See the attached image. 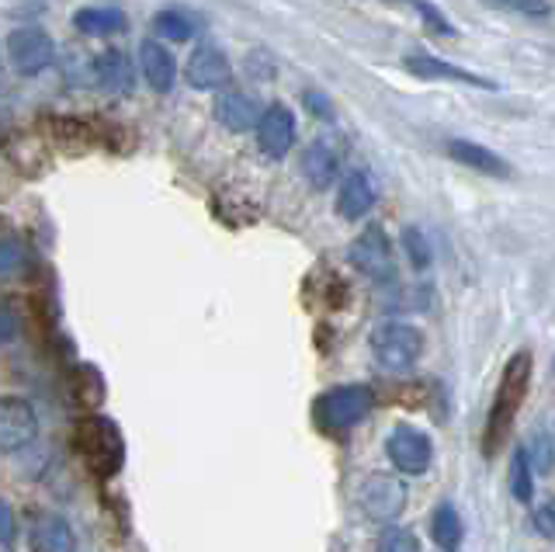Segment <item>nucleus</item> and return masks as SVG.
Masks as SVG:
<instances>
[{
	"label": "nucleus",
	"instance_id": "obj_1",
	"mask_svg": "<svg viewBox=\"0 0 555 552\" xmlns=\"http://www.w3.org/2000/svg\"><path fill=\"white\" fill-rule=\"evenodd\" d=\"M531 378H534V358H531V351L511 355V361L503 365L496 396H493L490 421H486V431H482V452L486 455H496L500 448H503V441H507L511 427L517 421V413H520V407H525V400H528Z\"/></svg>",
	"mask_w": 555,
	"mask_h": 552
},
{
	"label": "nucleus",
	"instance_id": "obj_2",
	"mask_svg": "<svg viewBox=\"0 0 555 552\" xmlns=\"http://www.w3.org/2000/svg\"><path fill=\"white\" fill-rule=\"evenodd\" d=\"M74 445L83 465L98 479H112L121 473V465H126V435H121V427L112 418H104V413H87L74 431Z\"/></svg>",
	"mask_w": 555,
	"mask_h": 552
},
{
	"label": "nucleus",
	"instance_id": "obj_3",
	"mask_svg": "<svg viewBox=\"0 0 555 552\" xmlns=\"http://www.w3.org/2000/svg\"><path fill=\"white\" fill-rule=\"evenodd\" d=\"M375 407V393L372 386H334L326 389L323 396H317V403H312V418L323 431H347L361 424L369 418V410Z\"/></svg>",
	"mask_w": 555,
	"mask_h": 552
},
{
	"label": "nucleus",
	"instance_id": "obj_4",
	"mask_svg": "<svg viewBox=\"0 0 555 552\" xmlns=\"http://www.w3.org/2000/svg\"><path fill=\"white\" fill-rule=\"evenodd\" d=\"M369 344H372V355H375L378 365L392 369V372L413 369L424 355V334L416 331L413 323H403V320L378 323Z\"/></svg>",
	"mask_w": 555,
	"mask_h": 552
},
{
	"label": "nucleus",
	"instance_id": "obj_5",
	"mask_svg": "<svg viewBox=\"0 0 555 552\" xmlns=\"http://www.w3.org/2000/svg\"><path fill=\"white\" fill-rule=\"evenodd\" d=\"M358 508L369 522L392 525L406 511V483L392 473H372L358 487Z\"/></svg>",
	"mask_w": 555,
	"mask_h": 552
},
{
	"label": "nucleus",
	"instance_id": "obj_6",
	"mask_svg": "<svg viewBox=\"0 0 555 552\" xmlns=\"http://www.w3.org/2000/svg\"><path fill=\"white\" fill-rule=\"evenodd\" d=\"M347 257L351 265L372 282H392L396 279V265H392V244L382 227H364L351 247H347Z\"/></svg>",
	"mask_w": 555,
	"mask_h": 552
},
{
	"label": "nucleus",
	"instance_id": "obj_7",
	"mask_svg": "<svg viewBox=\"0 0 555 552\" xmlns=\"http://www.w3.org/2000/svg\"><path fill=\"white\" fill-rule=\"evenodd\" d=\"M386 455H389V462L396 465L399 473L421 476V473L430 470V462H434V441H430L427 431L399 424L386 438Z\"/></svg>",
	"mask_w": 555,
	"mask_h": 552
},
{
	"label": "nucleus",
	"instance_id": "obj_8",
	"mask_svg": "<svg viewBox=\"0 0 555 552\" xmlns=\"http://www.w3.org/2000/svg\"><path fill=\"white\" fill-rule=\"evenodd\" d=\"M8 60L22 77H35L56 63V42L42 28H17L8 36Z\"/></svg>",
	"mask_w": 555,
	"mask_h": 552
},
{
	"label": "nucleus",
	"instance_id": "obj_9",
	"mask_svg": "<svg viewBox=\"0 0 555 552\" xmlns=\"http://www.w3.org/2000/svg\"><path fill=\"white\" fill-rule=\"evenodd\" d=\"M39 435V413L22 396H0V452H22Z\"/></svg>",
	"mask_w": 555,
	"mask_h": 552
},
{
	"label": "nucleus",
	"instance_id": "obj_10",
	"mask_svg": "<svg viewBox=\"0 0 555 552\" xmlns=\"http://www.w3.org/2000/svg\"><path fill=\"white\" fill-rule=\"evenodd\" d=\"M257 143L271 161H282L295 143V115L285 105H271L257 118Z\"/></svg>",
	"mask_w": 555,
	"mask_h": 552
},
{
	"label": "nucleus",
	"instance_id": "obj_11",
	"mask_svg": "<svg viewBox=\"0 0 555 552\" xmlns=\"http://www.w3.org/2000/svg\"><path fill=\"white\" fill-rule=\"evenodd\" d=\"M403 66L413 74V77H421V80H455V84H465V88H482V91H496V84L493 80H486L479 74H468L462 70V66L455 63H444L438 56H430V53H410L403 60Z\"/></svg>",
	"mask_w": 555,
	"mask_h": 552
},
{
	"label": "nucleus",
	"instance_id": "obj_12",
	"mask_svg": "<svg viewBox=\"0 0 555 552\" xmlns=\"http://www.w3.org/2000/svg\"><path fill=\"white\" fill-rule=\"evenodd\" d=\"M28 539H31L35 552H74L77 549L74 528H69L63 514H52V511H42L31 517Z\"/></svg>",
	"mask_w": 555,
	"mask_h": 552
},
{
	"label": "nucleus",
	"instance_id": "obj_13",
	"mask_svg": "<svg viewBox=\"0 0 555 552\" xmlns=\"http://www.w3.org/2000/svg\"><path fill=\"white\" fill-rule=\"evenodd\" d=\"M448 157L468 167V170H479V175H490V178H511V164L496 157L493 150H486L473 140H448Z\"/></svg>",
	"mask_w": 555,
	"mask_h": 552
},
{
	"label": "nucleus",
	"instance_id": "obj_14",
	"mask_svg": "<svg viewBox=\"0 0 555 552\" xmlns=\"http://www.w3.org/2000/svg\"><path fill=\"white\" fill-rule=\"evenodd\" d=\"M375 205V181L364 170H351L337 192V213L344 219H364Z\"/></svg>",
	"mask_w": 555,
	"mask_h": 552
},
{
	"label": "nucleus",
	"instance_id": "obj_15",
	"mask_svg": "<svg viewBox=\"0 0 555 552\" xmlns=\"http://www.w3.org/2000/svg\"><path fill=\"white\" fill-rule=\"evenodd\" d=\"M337 167H340V153L330 140H317L302 153V175L317 192H326V188L334 184Z\"/></svg>",
	"mask_w": 555,
	"mask_h": 552
},
{
	"label": "nucleus",
	"instance_id": "obj_16",
	"mask_svg": "<svg viewBox=\"0 0 555 552\" xmlns=\"http://www.w3.org/2000/svg\"><path fill=\"white\" fill-rule=\"evenodd\" d=\"M139 66H143V77L153 91L167 94L173 88V77H178V66H173L170 49L160 42H143L139 46Z\"/></svg>",
	"mask_w": 555,
	"mask_h": 552
},
{
	"label": "nucleus",
	"instance_id": "obj_17",
	"mask_svg": "<svg viewBox=\"0 0 555 552\" xmlns=\"http://www.w3.org/2000/svg\"><path fill=\"white\" fill-rule=\"evenodd\" d=\"M188 80H191V88H198V91H216L230 80V60H225L219 49H198L188 63Z\"/></svg>",
	"mask_w": 555,
	"mask_h": 552
},
{
	"label": "nucleus",
	"instance_id": "obj_18",
	"mask_svg": "<svg viewBox=\"0 0 555 552\" xmlns=\"http://www.w3.org/2000/svg\"><path fill=\"white\" fill-rule=\"evenodd\" d=\"M104 393H108L104 375L98 365H91V361H80V365L69 372V400H74L77 407L98 410L104 403Z\"/></svg>",
	"mask_w": 555,
	"mask_h": 552
},
{
	"label": "nucleus",
	"instance_id": "obj_19",
	"mask_svg": "<svg viewBox=\"0 0 555 552\" xmlns=\"http://www.w3.org/2000/svg\"><path fill=\"white\" fill-rule=\"evenodd\" d=\"M430 539L441 552H459L462 539H465V525H462V514L451 500H441L438 508L430 514Z\"/></svg>",
	"mask_w": 555,
	"mask_h": 552
},
{
	"label": "nucleus",
	"instance_id": "obj_20",
	"mask_svg": "<svg viewBox=\"0 0 555 552\" xmlns=\"http://www.w3.org/2000/svg\"><path fill=\"white\" fill-rule=\"evenodd\" d=\"M216 115H219V123H222L225 129L247 132V129H254V123L260 118V105H257V101H254L250 94L230 91V94H222V98H219Z\"/></svg>",
	"mask_w": 555,
	"mask_h": 552
},
{
	"label": "nucleus",
	"instance_id": "obj_21",
	"mask_svg": "<svg viewBox=\"0 0 555 552\" xmlns=\"http://www.w3.org/2000/svg\"><path fill=\"white\" fill-rule=\"evenodd\" d=\"M74 25L83 36H115V31L126 28V14L118 8H83L74 14Z\"/></svg>",
	"mask_w": 555,
	"mask_h": 552
},
{
	"label": "nucleus",
	"instance_id": "obj_22",
	"mask_svg": "<svg viewBox=\"0 0 555 552\" xmlns=\"http://www.w3.org/2000/svg\"><path fill=\"white\" fill-rule=\"evenodd\" d=\"M94 77L101 80V88H108V91H129V84H132L129 60L121 53H104L94 60Z\"/></svg>",
	"mask_w": 555,
	"mask_h": 552
},
{
	"label": "nucleus",
	"instance_id": "obj_23",
	"mask_svg": "<svg viewBox=\"0 0 555 552\" xmlns=\"http://www.w3.org/2000/svg\"><path fill=\"white\" fill-rule=\"evenodd\" d=\"M511 493L520 504H531L534 500V479H531V462H528V448H514L511 455Z\"/></svg>",
	"mask_w": 555,
	"mask_h": 552
},
{
	"label": "nucleus",
	"instance_id": "obj_24",
	"mask_svg": "<svg viewBox=\"0 0 555 552\" xmlns=\"http://www.w3.org/2000/svg\"><path fill=\"white\" fill-rule=\"evenodd\" d=\"M25 265H28V251L22 240L14 236L0 240V279H11V274L25 271Z\"/></svg>",
	"mask_w": 555,
	"mask_h": 552
},
{
	"label": "nucleus",
	"instance_id": "obj_25",
	"mask_svg": "<svg viewBox=\"0 0 555 552\" xmlns=\"http://www.w3.org/2000/svg\"><path fill=\"white\" fill-rule=\"evenodd\" d=\"M375 552H421V539H416L410 528L389 525L386 531H382Z\"/></svg>",
	"mask_w": 555,
	"mask_h": 552
},
{
	"label": "nucleus",
	"instance_id": "obj_26",
	"mask_svg": "<svg viewBox=\"0 0 555 552\" xmlns=\"http://www.w3.org/2000/svg\"><path fill=\"white\" fill-rule=\"evenodd\" d=\"M153 25H156V31H160L164 39H170V42H184V39H191V22L184 18V14H178V11H160L153 18Z\"/></svg>",
	"mask_w": 555,
	"mask_h": 552
},
{
	"label": "nucleus",
	"instance_id": "obj_27",
	"mask_svg": "<svg viewBox=\"0 0 555 552\" xmlns=\"http://www.w3.org/2000/svg\"><path fill=\"white\" fill-rule=\"evenodd\" d=\"M403 247L410 254V265L413 268H427L430 265V247H427V236L416 230V227H406L403 230Z\"/></svg>",
	"mask_w": 555,
	"mask_h": 552
},
{
	"label": "nucleus",
	"instance_id": "obj_28",
	"mask_svg": "<svg viewBox=\"0 0 555 552\" xmlns=\"http://www.w3.org/2000/svg\"><path fill=\"white\" fill-rule=\"evenodd\" d=\"M528 462H531V473H542V476L552 473V435L548 431H542V435L534 438Z\"/></svg>",
	"mask_w": 555,
	"mask_h": 552
},
{
	"label": "nucleus",
	"instance_id": "obj_29",
	"mask_svg": "<svg viewBox=\"0 0 555 552\" xmlns=\"http://www.w3.org/2000/svg\"><path fill=\"white\" fill-rule=\"evenodd\" d=\"M531 522H534V531L542 535V539H552L555 535V504L552 500H542V504L531 511Z\"/></svg>",
	"mask_w": 555,
	"mask_h": 552
},
{
	"label": "nucleus",
	"instance_id": "obj_30",
	"mask_svg": "<svg viewBox=\"0 0 555 552\" xmlns=\"http://www.w3.org/2000/svg\"><path fill=\"white\" fill-rule=\"evenodd\" d=\"M14 542H17V517H14L8 500L0 497V545L14 549Z\"/></svg>",
	"mask_w": 555,
	"mask_h": 552
},
{
	"label": "nucleus",
	"instance_id": "obj_31",
	"mask_svg": "<svg viewBox=\"0 0 555 552\" xmlns=\"http://www.w3.org/2000/svg\"><path fill=\"white\" fill-rule=\"evenodd\" d=\"M413 8L424 14V18L430 22V28H434V31H441V36H455V25H451V22H448L444 14H441L438 8H434V4H427V0H413Z\"/></svg>",
	"mask_w": 555,
	"mask_h": 552
},
{
	"label": "nucleus",
	"instance_id": "obj_32",
	"mask_svg": "<svg viewBox=\"0 0 555 552\" xmlns=\"http://www.w3.org/2000/svg\"><path fill=\"white\" fill-rule=\"evenodd\" d=\"M17 337V317L8 306H0V344H11Z\"/></svg>",
	"mask_w": 555,
	"mask_h": 552
},
{
	"label": "nucleus",
	"instance_id": "obj_33",
	"mask_svg": "<svg viewBox=\"0 0 555 552\" xmlns=\"http://www.w3.org/2000/svg\"><path fill=\"white\" fill-rule=\"evenodd\" d=\"M306 105H309L312 112H317L320 118H334V112H330V101H326L323 94H317V91H309V94H306Z\"/></svg>",
	"mask_w": 555,
	"mask_h": 552
},
{
	"label": "nucleus",
	"instance_id": "obj_34",
	"mask_svg": "<svg viewBox=\"0 0 555 552\" xmlns=\"http://www.w3.org/2000/svg\"><path fill=\"white\" fill-rule=\"evenodd\" d=\"M517 8L525 11V14H545V0H517Z\"/></svg>",
	"mask_w": 555,
	"mask_h": 552
},
{
	"label": "nucleus",
	"instance_id": "obj_35",
	"mask_svg": "<svg viewBox=\"0 0 555 552\" xmlns=\"http://www.w3.org/2000/svg\"><path fill=\"white\" fill-rule=\"evenodd\" d=\"M490 4H496V8H500V4H514V0H490Z\"/></svg>",
	"mask_w": 555,
	"mask_h": 552
}]
</instances>
